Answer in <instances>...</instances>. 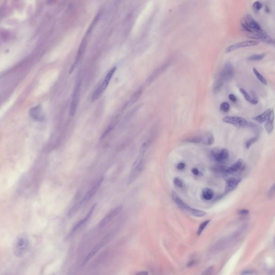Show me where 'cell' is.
Listing matches in <instances>:
<instances>
[{"label": "cell", "mask_w": 275, "mask_h": 275, "mask_svg": "<svg viewBox=\"0 0 275 275\" xmlns=\"http://www.w3.org/2000/svg\"><path fill=\"white\" fill-rule=\"evenodd\" d=\"M241 25L243 30L248 33V35H255L265 31L250 15H246L242 18Z\"/></svg>", "instance_id": "6da1fadb"}, {"label": "cell", "mask_w": 275, "mask_h": 275, "mask_svg": "<svg viewBox=\"0 0 275 275\" xmlns=\"http://www.w3.org/2000/svg\"><path fill=\"white\" fill-rule=\"evenodd\" d=\"M144 155L145 154L139 152L138 156L137 157L134 162L133 163L132 170L129 175V179L127 180V184L129 185L131 184L136 181L142 172L144 166Z\"/></svg>", "instance_id": "7a4b0ae2"}, {"label": "cell", "mask_w": 275, "mask_h": 275, "mask_svg": "<svg viewBox=\"0 0 275 275\" xmlns=\"http://www.w3.org/2000/svg\"><path fill=\"white\" fill-rule=\"evenodd\" d=\"M29 245V239L26 235L21 234L17 236L14 245L15 255L18 257H22L28 250Z\"/></svg>", "instance_id": "3957f363"}, {"label": "cell", "mask_w": 275, "mask_h": 275, "mask_svg": "<svg viewBox=\"0 0 275 275\" xmlns=\"http://www.w3.org/2000/svg\"><path fill=\"white\" fill-rule=\"evenodd\" d=\"M116 69H117V68L116 67H114L111 68V69L108 71V73L106 75L103 82L100 84V86L97 88L96 90L94 91V93L93 94V96L91 97V101L92 102H94L96 101L97 100H98L100 98V95H102L103 94V93L106 90L107 86L109 85V82L110 81V80L112 79L115 71H116Z\"/></svg>", "instance_id": "277c9868"}, {"label": "cell", "mask_w": 275, "mask_h": 275, "mask_svg": "<svg viewBox=\"0 0 275 275\" xmlns=\"http://www.w3.org/2000/svg\"><path fill=\"white\" fill-rule=\"evenodd\" d=\"M172 197L173 200L175 202V203L177 204L179 207L182 209L183 210L188 211V212L193 214L194 216L198 217H202L205 216L206 214V213L204 211L197 210L195 209L190 207L189 205H188L187 204L185 203L179 198V197L176 194V193H175L174 191L172 192Z\"/></svg>", "instance_id": "5b68a950"}, {"label": "cell", "mask_w": 275, "mask_h": 275, "mask_svg": "<svg viewBox=\"0 0 275 275\" xmlns=\"http://www.w3.org/2000/svg\"><path fill=\"white\" fill-rule=\"evenodd\" d=\"M222 121L234 126L239 129H243L248 126V122L245 118L238 116H226L222 119Z\"/></svg>", "instance_id": "8992f818"}, {"label": "cell", "mask_w": 275, "mask_h": 275, "mask_svg": "<svg viewBox=\"0 0 275 275\" xmlns=\"http://www.w3.org/2000/svg\"><path fill=\"white\" fill-rule=\"evenodd\" d=\"M211 154L215 160L220 163H224L227 161L229 156L228 150L220 147H215L212 149Z\"/></svg>", "instance_id": "52a82bcc"}, {"label": "cell", "mask_w": 275, "mask_h": 275, "mask_svg": "<svg viewBox=\"0 0 275 275\" xmlns=\"http://www.w3.org/2000/svg\"><path fill=\"white\" fill-rule=\"evenodd\" d=\"M80 86H81V82H78L75 86L73 94L72 100L71 104L70 111H69L70 115L71 117H73L75 115L77 107L78 106L80 94Z\"/></svg>", "instance_id": "ba28073f"}, {"label": "cell", "mask_w": 275, "mask_h": 275, "mask_svg": "<svg viewBox=\"0 0 275 275\" xmlns=\"http://www.w3.org/2000/svg\"><path fill=\"white\" fill-rule=\"evenodd\" d=\"M122 210H123V207L122 206H121L116 207V209L110 211V212H109L108 214H107V215L105 216L102 219V220L98 223V224L97 226V229H102L105 226L107 225L109 222H111L114 218L116 217L118 214L121 212Z\"/></svg>", "instance_id": "9c48e42d"}, {"label": "cell", "mask_w": 275, "mask_h": 275, "mask_svg": "<svg viewBox=\"0 0 275 275\" xmlns=\"http://www.w3.org/2000/svg\"><path fill=\"white\" fill-rule=\"evenodd\" d=\"M109 236L105 237L103 239L100 240L95 246L93 247V249L90 250V251L87 255V256H86L84 261H83V263H82L83 265H86L99 251V250H100V249L104 246V245L106 244L108 241Z\"/></svg>", "instance_id": "30bf717a"}, {"label": "cell", "mask_w": 275, "mask_h": 275, "mask_svg": "<svg viewBox=\"0 0 275 275\" xmlns=\"http://www.w3.org/2000/svg\"><path fill=\"white\" fill-rule=\"evenodd\" d=\"M234 74V68L233 64L230 62L225 64L219 76V79H221L224 82L227 81L232 79Z\"/></svg>", "instance_id": "8fae6325"}, {"label": "cell", "mask_w": 275, "mask_h": 275, "mask_svg": "<svg viewBox=\"0 0 275 275\" xmlns=\"http://www.w3.org/2000/svg\"><path fill=\"white\" fill-rule=\"evenodd\" d=\"M258 44H259L258 42L256 40H247V41L241 42L239 43H236L228 47L226 50V53H230L233 51L243 48V47L256 46L257 45H258Z\"/></svg>", "instance_id": "7c38bea8"}, {"label": "cell", "mask_w": 275, "mask_h": 275, "mask_svg": "<svg viewBox=\"0 0 275 275\" xmlns=\"http://www.w3.org/2000/svg\"><path fill=\"white\" fill-rule=\"evenodd\" d=\"M29 114L33 120L37 122H43L45 119V114L40 105L31 108L29 110Z\"/></svg>", "instance_id": "4fadbf2b"}, {"label": "cell", "mask_w": 275, "mask_h": 275, "mask_svg": "<svg viewBox=\"0 0 275 275\" xmlns=\"http://www.w3.org/2000/svg\"><path fill=\"white\" fill-rule=\"evenodd\" d=\"M96 204H94L93 206H92V207H91V209L89 211V212L88 213V214L86 215V217L85 218H83L82 220H81L80 222H78L74 226V227L71 229V232L69 233V235H68L69 238H70V237H71V236H73L79 229H80L82 226H83V225L86 224L87 222L88 221V220L89 219L90 217L93 214L94 211V210L96 207Z\"/></svg>", "instance_id": "5bb4252c"}, {"label": "cell", "mask_w": 275, "mask_h": 275, "mask_svg": "<svg viewBox=\"0 0 275 275\" xmlns=\"http://www.w3.org/2000/svg\"><path fill=\"white\" fill-rule=\"evenodd\" d=\"M103 181V177L100 178V179H98L97 180V181H96V182L94 184V186L89 190V191L87 192L86 194V195L83 197V199L81 200L83 203H85L86 202H87L88 200H89L91 198V197L95 195V193H96V191H97V190L100 188V187L101 186Z\"/></svg>", "instance_id": "9a60e30c"}, {"label": "cell", "mask_w": 275, "mask_h": 275, "mask_svg": "<svg viewBox=\"0 0 275 275\" xmlns=\"http://www.w3.org/2000/svg\"><path fill=\"white\" fill-rule=\"evenodd\" d=\"M274 118L275 114L274 110H272L267 121L265 124V130L269 134H271L274 128Z\"/></svg>", "instance_id": "2e32d148"}, {"label": "cell", "mask_w": 275, "mask_h": 275, "mask_svg": "<svg viewBox=\"0 0 275 275\" xmlns=\"http://www.w3.org/2000/svg\"><path fill=\"white\" fill-rule=\"evenodd\" d=\"M240 182L239 179L232 177L228 179L226 183V192L229 193L233 190L235 189Z\"/></svg>", "instance_id": "e0dca14e"}, {"label": "cell", "mask_w": 275, "mask_h": 275, "mask_svg": "<svg viewBox=\"0 0 275 275\" xmlns=\"http://www.w3.org/2000/svg\"><path fill=\"white\" fill-rule=\"evenodd\" d=\"M243 163V161L241 159H238L234 164L232 165L229 167H227L226 170V172L232 174L236 172H238L241 168L242 167Z\"/></svg>", "instance_id": "ac0fdd59"}, {"label": "cell", "mask_w": 275, "mask_h": 275, "mask_svg": "<svg viewBox=\"0 0 275 275\" xmlns=\"http://www.w3.org/2000/svg\"><path fill=\"white\" fill-rule=\"evenodd\" d=\"M271 111H272V109H268V110H267L266 111H265L263 113H262V114H260L258 116H255V117H253L252 119L257 122V123H259L260 124H262L263 123H265V122H266L267 121V119H268V117L269 116V114H270L271 112Z\"/></svg>", "instance_id": "d6986e66"}, {"label": "cell", "mask_w": 275, "mask_h": 275, "mask_svg": "<svg viewBox=\"0 0 275 275\" xmlns=\"http://www.w3.org/2000/svg\"><path fill=\"white\" fill-rule=\"evenodd\" d=\"M202 143L205 145H212L214 142V136L211 133L208 132L201 136Z\"/></svg>", "instance_id": "ffe728a7"}, {"label": "cell", "mask_w": 275, "mask_h": 275, "mask_svg": "<svg viewBox=\"0 0 275 275\" xmlns=\"http://www.w3.org/2000/svg\"><path fill=\"white\" fill-rule=\"evenodd\" d=\"M224 82L221 80V79H218L216 82L214 83L213 87V90L214 93H218L222 90V87L224 86Z\"/></svg>", "instance_id": "44dd1931"}, {"label": "cell", "mask_w": 275, "mask_h": 275, "mask_svg": "<svg viewBox=\"0 0 275 275\" xmlns=\"http://www.w3.org/2000/svg\"><path fill=\"white\" fill-rule=\"evenodd\" d=\"M203 197L205 200H210L212 199L214 196V193L212 190L209 188H206L203 191Z\"/></svg>", "instance_id": "7402d4cb"}, {"label": "cell", "mask_w": 275, "mask_h": 275, "mask_svg": "<svg viewBox=\"0 0 275 275\" xmlns=\"http://www.w3.org/2000/svg\"><path fill=\"white\" fill-rule=\"evenodd\" d=\"M143 93V88L141 87H140L136 91L135 93L133 94L132 96L130 99V103L131 104L134 103L136 100H138V98H139L141 96V95H142Z\"/></svg>", "instance_id": "603a6c76"}, {"label": "cell", "mask_w": 275, "mask_h": 275, "mask_svg": "<svg viewBox=\"0 0 275 275\" xmlns=\"http://www.w3.org/2000/svg\"><path fill=\"white\" fill-rule=\"evenodd\" d=\"M82 204H83V203H82L81 200L80 202H79L78 203H77L76 204H75L73 207H71V209H70V210L68 212V216L71 217V216L75 214V213L79 210V209L80 208Z\"/></svg>", "instance_id": "cb8c5ba5"}, {"label": "cell", "mask_w": 275, "mask_h": 275, "mask_svg": "<svg viewBox=\"0 0 275 275\" xmlns=\"http://www.w3.org/2000/svg\"><path fill=\"white\" fill-rule=\"evenodd\" d=\"M247 127L250 128L253 131H254L256 133L258 134L259 133H260L263 130V129L261 127V126L257 125V124H256L255 123H253L251 122H248V124Z\"/></svg>", "instance_id": "d4e9b609"}, {"label": "cell", "mask_w": 275, "mask_h": 275, "mask_svg": "<svg viewBox=\"0 0 275 275\" xmlns=\"http://www.w3.org/2000/svg\"><path fill=\"white\" fill-rule=\"evenodd\" d=\"M253 72H254V74L256 76V78H257V79H258V80H259L261 83H262L263 85H267V80L265 79V78H264L262 75H261V74L260 73V72L258 71L256 68H255L253 69Z\"/></svg>", "instance_id": "484cf974"}, {"label": "cell", "mask_w": 275, "mask_h": 275, "mask_svg": "<svg viewBox=\"0 0 275 275\" xmlns=\"http://www.w3.org/2000/svg\"><path fill=\"white\" fill-rule=\"evenodd\" d=\"M141 107V105H140L139 104V105H138V106H136V107H134V109H133L131 111V112L129 113V114L126 116V117L125 119H124V122H125V123H127V122L129 121L130 118H132V117L135 114L136 112L139 110Z\"/></svg>", "instance_id": "4316f807"}, {"label": "cell", "mask_w": 275, "mask_h": 275, "mask_svg": "<svg viewBox=\"0 0 275 275\" xmlns=\"http://www.w3.org/2000/svg\"><path fill=\"white\" fill-rule=\"evenodd\" d=\"M265 56V54H254L251 55L248 58V60L250 61H259L263 59Z\"/></svg>", "instance_id": "83f0119b"}, {"label": "cell", "mask_w": 275, "mask_h": 275, "mask_svg": "<svg viewBox=\"0 0 275 275\" xmlns=\"http://www.w3.org/2000/svg\"><path fill=\"white\" fill-rule=\"evenodd\" d=\"M211 222L210 220H206V221L204 222H203V223L199 226V229H198V231H197V234H198V236H200V235H201V234L203 232V231H204L205 228L206 227V226H207V225L209 224V222Z\"/></svg>", "instance_id": "f1b7e54d"}, {"label": "cell", "mask_w": 275, "mask_h": 275, "mask_svg": "<svg viewBox=\"0 0 275 275\" xmlns=\"http://www.w3.org/2000/svg\"><path fill=\"white\" fill-rule=\"evenodd\" d=\"M257 140H258V137L257 136L252 138L250 139L247 140L245 143V146L246 147L247 149H249L250 147L251 146V145L254 144V143H256Z\"/></svg>", "instance_id": "f546056e"}, {"label": "cell", "mask_w": 275, "mask_h": 275, "mask_svg": "<svg viewBox=\"0 0 275 275\" xmlns=\"http://www.w3.org/2000/svg\"><path fill=\"white\" fill-rule=\"evenodd\" d=\"M230 109V105L229 103L227 102H223L221 104L220 106V109L221 111L224 112H227Z\"/></svg>", "instance_id": "4dcf8cb0"}, {"label": "cell", "mask_w": 275, "mask_h": 275, "mask_svg": "<svg viewBox=\"0 0 275 275\" xmlns=\"http://www.w3.org/2000/svg\"><path fill=\"white\" fill-rule=\"evenodd\" d=\"M262 8V4L260 1H256L253 4V9L255 12H258Z\"/></svg>", "instance_id": "1f68e13d"}, {"label": "cell", "mask_w": 275, "mask_h": 275, "mask_svg": "<svg viewBox=\"0 0 275 275\" xmlns=\"http://www.w3.org/2000/svg\"><path fill=\"white\" fill-rule=\"evenodd\" d=\"M250 97H251V101L250 103L254 104V105L257 104L258 102V97H257L256 94L255 93V92L251 91V96H250Z\"/></svg>", "instance_id": "d6a6232c"}, {"label": "cell", "mask_w": 275, "mask_h": 275, "mask_svg": "<svg viewBox=\"0 0 275 275\" xmlns=\"http://www.w3.org/2000/svg\"><path fill=\"white\" fill-rule=\"evenodd\" d=\"M239 90L240 91V92L243 95V96H244V97H245V98L248 102H250V103L251 101V97H250V95L248 94V93L245 90L243 89V88H240Z\"/></svg>", "instance_id": "836d02e7"}, {"label": "cell", "mask_w": 275, "mask_h": 275, "mask_svg": "<svg viewBox=\"0 0 275 275\" xmlns=\"http://www.w3.org/2000/svg\"><path fill=\"white\" fill-rule=\"evenodd\" d=\"M174 183L178 187H182L183 184L182 180L177 177H175V179H174Z\"/></svg>", "instance_id": "e575fe53"}, {"label": "cell", "mask_w": 275, "mask_h": 275, "mask_svg": "<svg viewBox=\"0 0 275 275\" xmlns=\"http://www.w3.org/2000/svg\"><path fill=\"white\" fill-rule=\"evenodd\" d=\"M274 193H275V184L272 186L269 190V193H268V196L269 198H272L274 196Z\"/></svg>", "instance_id": "d590c367"}, {"label": "cell", "mask_w": 275, "mask_h": 275, "mask_svg": "<svg viewBox=\"0 0 275 275\" xmlns=\"http://www.w3.org/2000/svg\"><path fill=\"white\" fill-rule=\"evenodd\" d=\"M257 273L253 271V270H245L243 271L241 274V275H255Z\"/></svg>", "instance_id": "8d00e7d4"}, {"label": "cell", "mask_w": 275, "mask_h": 275, "mask_svg": "<svg viewBox=\"0 0 275 275\" xmlns=\"http://www.w3.org/2000/svg\"><path fill=\"white\" fill-rule=\"evenodd\" d=\"M213 271V267H211L207 269L202 274L203 275H210V274H212Z\"/></svg>", "instance_id": "74e56055"}, {"label": "cell", "mask_w": 275, "mask_h": 275, "mask_svg": "<svg viewBox=\"0 0 275 275\" xmlns=\"http://www.w3.org/2000/svg\"><path fill=\"white\" fill-rule=\"evenodd\" d=\"M249 212V210H246V209H242V210H240L239 211V214H240V215H247V214H248Z\"/></svg>", "instance_id": "f35d334b"}, {"label": "cell", "mask_w": 275, "mask_h": 275, "mask_svg": "<svg viewBox=\"0 0 275 275\" xmlns=\"http://www.w3.org/2000/svg\"><path fill=\"white\" fill-rule=\"evenodd\" d=\"M186 167V164L184 163H183V162H181V163H179V164H177V168L179 169V170H183L184 169V168Z\"/></svg>", "instance_id": "ab89813d"}, {"label": "cell", "mask_w": 275, "mask_h": 275, "mask_svg": "<svg viewBox=\"0 0 275 275\" xmlns=\"http://www.w3.org/2000/svg\"><path fill=\"white\" fill-rule=\"evenodd\" d=\"M229 100L232 101L233 102H236V98L235 96V95H234L232 94H231L229 95Z\"/></svg>", "instance_id": "60d3db41"}, {"label": "cell", "mask_w": 275, "mask_h": 275, "mask_svg": "<svg viewBox=\"0 0 275 275\" xmlns=\"http://www.w3.org/2000/svg\"><path fill=\"white\" fill-rule=\"evenodd\" d=\"M192 172L193 173L194 175H198L199 174V171L198 169L197 168H193L192 169Z\"/></svg>", "instance_id": "b9f144b4"}, {"label": "cell", "mask_w": 275, "mask_h": 275, "mask_svg": "<svg viewBox=\"0 0 275 275\" xmlns=\"http://www.w3.org/2000/svg\"><path fill=\"white\" fill-rule=\"evenodd\" d=\"M195 263H196V261H195V260H193V261H190L189 263H188V267H189V266L191 267V266L194 265H195Z\"/></svg>", "instance_id": "7bdbcfd3"}, {"label": "cell", "mask_w": 275, "mask_h": 275, "mask_svg": "<svg viewBox=\"0 0 275 275\" xmlns=\"http://www.w3.org/2000/svg\"><path fill=\"white\" fill-rule=\"evenodd\" d=\"M137 275H148V272H139V273L136 274Z\"/></svg>", "instance_id": "ee69618b"}, {"label": "cell", "mask_w": 275, "mask_h": 275, "mask_svg": "<svg viewBox=\"0 0 275 275\" xmlns=\"http://www.w3.org/2000/svg\"><path fill=\"white\" fill-rule=\"evenodd\" d=\"M1 10H0V18H1Z\"/></svg>", "instance_id": "f6af8a7d"}]
</instances>
